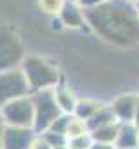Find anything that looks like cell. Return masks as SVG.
<instances>
[{
    "label": "cell",
    "mask_w": 139,
    "mask_h": 149,
    "mask_svg": "<svg viewBox=\"0 0 139 149\" xmlns=\"http://www.w3.org/2000/svg\"><path fill=\"white\" fill-rule=\"evenodd\" d=\"M85 23L111 45L131 49L139 43V16L131 0H104L85 9Z\"/></svg>",
    "instance_id": "6da1fadb"
},
{
    "label": "cell",
    "mask_w": 139,
    "mask_h": 149,
    "mask_svg": "<svg viewBox=\"0 0 139 149\" xmlns=\"http://www.w3.org/2000/svg\"><path fill=\"white\" fill-rule=\"evenodd\" d=\"M19 68L23 70V73L26 76V81H28L32 92L54 88L61 83L58 66L54 63H51L49 59H45V57L26 54Z\"/></svg>",
    "instance_id": "7a4b0ae2"
},
{
    "label": "cell",
    "mask_w": 139,
    "mask_h": 149,
    "mask_svg": "<svg viewBox=\"0 0 139 149\" xmlns=\"http://www.w3.org/2000/svg\"><path fill=\"white\" fill-rule=\"evenodd\" d=\"M32 101H33V109H35V120H33V130L37 134L45 132L52 121L61 114V108L58 106L54 88H45L32 92Z\"/></svg>",
    "instance_id": "3957f363"
},
{
    "label": "cell",
    "mask_w": 139,
    "mask_h": 149,
    "mask_svg": "<svg viewBox=\"0 0 139 149\" xmlns=\"http://www.w3.org/2000/svg\"><path fill=\"white\" fill-rule=\"evenodd\" d=\"M25 45L9 26H0V71L19 68L25 59Z\"/></svg>",
    "instance_id": "277c9868"
},
{
    "label": "cell",
    "mask_w": 139,
    "mask_h": 149,
    "mask_svg": "<svg viewBox=\"0 0 139 149\" xmlns=\"http://www.w3.org/2000/svg\"><path fill=\"white\" fill-rule=\"evenodd\" d=\"M0 113L5 125L11 127H30L33 128L35 109L32 95H23L0 106Z\"/></svg>",
    "instance_id": "5b68a950"
},
{
    "label": "cell",
    "mask_w": 139,
    "mask_h": 149,
    "mask_svg": "<svg viewBox=\"0 0 139 149\" xmlns=\"http://www.w3.org/2000/svg\"><path fill=\"white\" fill-rule=\"evenodd\" d=\"M30 85L21 68L0 71V106L23 95H30Z\"/></svg>",
    "instance_id": "8992f818"
},
{
    "label": "cell",
    "mask_w": 139,
    "mask_h": 149,
    "mask_svg": "<svg viewBox=\"0 0 139 149\" xmlns=\"http://www.w3.org/2000/svg\"><path fill=\"white\" fill-rule=\"evenodd\" d=\"M37 132L30 127H2V148L4 149H30Z\"/></svg>",
    "instance_id": "52a82bcc"
},
{
    "label": "cell",
    "mask_w": 139,
    "mask_h": 149,
    "mask_svg": "<svg viewBox=\"0 0 139 149\" xmlns=\"http://www.w3.org/2000/svg\"><path fill=\"white\" fill-rule=\"evenodd\" d=\"M138 106H139V94H122V95L115 97L110 104L117 121H120V123L132 121Z\"/></svg>",
    "instance_id": "ba28073f"
},
{
    "label": "cell",
    "mask_w": 139,
    "mask_h": 149,
    "mask_svg": "<svg viewBox=\"0 0 139 149\" xmlns=\"http://www.w3.org/2000/svg\"><path fill=\"white\" fill-rule=\"evenodd\" d=\"M58 19L63 23L65 28H71V30H80L87 24L85 10L78 5L77 0H66V3L63 5V9L58 14Z\"/></svg>",
    "instance_id": "9c48e42d"
},
{
    "label": "cell",
    "mask_w": 139,
    "mask_h": 149,
    "mask_svg": "<svg viewBox=\"0 0 139 149\" xmlns=\"http://www.w3.org/2000/svg\"><path fill=\"white\" fill-rule=\"evenodd\" d=\"M138 135H139V128L132 121L120 123L118 135H117V141H115V148L117 149L138 148Z\"/></svg>",
    "instance_id": "30bf717a"
},
{
    "label": "cell",
    "mask_w": 139,
    "mask_h": 149,
    "mask_svg": "<svg viewBox=\"0 0 139 149\" xmlns=\"http://www.w3.org/2000/svg\"><path fill=\"white\" fill-rule=\"evenodd\" d=\"M54 95H56V101H58V106L61 108V111L68 113V114H73L75 104L78 101V97L75 95V92L71 88H68L66 85L59 83L58 87H54Z\"/></svg>",
    "instance_id": "8fae6325"
},
{
    "label": "cell",
    "mask_w": 139,
    "mask_h": 149,
    "mask_svg": "<svg viewBox=\"0 0 139 149\" xmlns=\"http://www.w3.org/2000/svg\"><path fill=\"white\" fill-rule=\"evenodd\" d=\"M118 128H120V121H113V123H108L104 127H99L91 134L92 141L94 142H99V144H115L117 141V135H118Z\"/></svg>",
    "instance_id": "7c38bea8"
},
{
    "label": "cell",
    "mask_w": 139,
    "mask_h": 149,
    "mask_svg": "<svg viewBox=\"0 0 139 149\" xmlns=\"http://www.w3.org/2000/svg\"><path fill=\"white\" fill-rule=\"evenodd\" d=\"M113 121H117V118H115V114L111 111L110 104H103L89 120H85L89 132H92V130H96V128H99V127H104V125H108V123H113Z\"/></svg>",
    "instance_id": "4fadbf2b"
},
{
    "label": "cell",
    "mask_w": 139,
    "mask_h": 149,
    "mask_svg": "<svg viewBox=\"0 0 139 149\" xmlns=\"http://www.w3.org/2000/svg\"><path fill=\"white\" fill-rule=\"evenodd\" d=\"M103 106V102H98L94 99H78L73 109V116L80 118V120H89L94 113Z\"/></svg>",
    "instance_id": "5bb4252c"
},
{
    "label": "cell",
    "mask_w": 139,
    "mask_h": 149,
    "mask_svg": "<svg viewBox=\"0 0 139 149\" xmlns=\"http://www.w3.org/2000/svg\"><path fill=\"white\" fill-rule=\"evenodd\" d=\"M87 123L85 120H80L77 116L71 114V120L68 123V128H66V137H77V135H82V134H87Z\"/></svg>",
    "instance_id": "9a60e30c"
},
{
    "label": "cell",
    "mask_w": 139,
    "mask_h": 149,
    "mask_svg": "<svg viewBox=\"0 0 139 149\" xmlns=\"http://www.w3.org/2000/svg\"><path fill=\"white\" fill-rule=\"evenodd\" d=\"M38 7L42 12L51 14V16H58L59 10L63 9V5L66 3V0H37Z\"/></svg>",
    "instance_id": "2e32d148"
},
{
    "label": "cell",
    "mask_w": 139,
    "mask_h": 149,
    "mask_svg": "<svg viewBox=\"0 0 139 149\" xmlns=\"http://www.w3.org/2000/svg\"><path fill=\"white\" fill-rule=\"evenodd\" d=\"M94 144L91 134H82V135H77V137H70L66 146L70 149H91V146Z\"/></svg>",
    "instance_id": "e0dca14e"
},
{
    "label": "cell",
    "mask_w": 139,
    "mask_h": 149,
    "mask_svg": "<svg viewBox=\"0 0 139 149\" xmlns=\"http://www.w3.org/2000/svg\"><path fill=\"white\" fill-rule=\"evenodd\" d=\"M70 120H71V114H68V113H61V114H59V116L52 121V125H51L47 130L56 132V134H63V135H66V128H68Z\"/></svg>",
    "instance_id": "ac0fdd59"
},
{
    "label": "cell",
    "mask_w": 139,
    "mask_h": 149,
    "mask_svg": "<svg viewBox=\"0 0 139 149\" xmlns=\"http://www.w3.org/2000/svg\"><path fill=\"white\" fill-rule=\"evenodd\" d=\"M40 135L49 142V146H51L52 149L59 148V146H66V142H68V137H66V135L56 134V132H51V130H45V132H42Z\"/></svg>",
    "instance_id": "d6986e66"
},
{
    "label": "cell",
    "mask_w": 139,
    "mask_h": 149,
    "mask_svg": "<svg viewBox=\"0 0 139 149\" xmlns=\"http://www.w3.org/2000/svg\"><path fill=\"white\" fill-rule=\"evenodd\" d=\"M30 149H52L49 146V142L40 135V134H37V137L33 139V142H32V148Z\"/></svg>",
    "instance_id": "ffe728a7"
},
{
    "label": "cell",
    "mask_w": 139,
    "mask_h": 149,
    "mask_svg": "<svg viewBox=\"0 0 139 149\" xmlns=\"http://www.w3.org/2000/svg\"><path fill=\"white\" fill-rule=\"evenodd\" d=\"M78 2V5L85 10V9H92V7H96V5H101L104 0H77Z\"/></svg>",
    "instance_id": "44dd1931"
},
{
    "label": "cell",
    "mask_w": 139,
    "mask_h": 149,
    "mask_svg": "<svg viewBox=\"0 0 139 149\" xmlns=\"http://www.w3.org/2000/svg\"><path fill=\"white\" fill-rule=\"evenodd\" d=\"M132 123H134V125L139 128V106H138V109H136V114H134V120H132Z\"/></svg>",
    "instance_id": "7402d4cb"
},
{
    "label": "cell",
    "mask_w": 139,
    "mask_h": 149,
    "mask_svg": "<svg viewBox=\"0 0 139 149\" xmlns=\"http://www.w3.org/2000/svg\"><path fill=\"white\" fill-rule=\"evenodd\" d=\"M4 125H5V123H4V118H2V113H0V128H2Z\"/></svg>",
    "instance_id": "603a6c76"
},
{
    "label": "cell",
    "mask_w": 139,
    "mask_h": 149,
    "mask_svg": "<svg viewBox=\"0 0 139 149\" xmlns=\"http://www.w3.org/2000/svg\"><path fill=\"white\" fill-rule=\"evenodd\" d=\"M134 5H136V10H138V16H139V0L138 2H134Z\"/></svg>",
    "instance_id": "cb8c5ba5"
},
{
    "label": "cell",
    "mask_w": 139,
    "mask_h": 149,
    "mask_svg": "<svg viewBox=\"0 0 139 149\" xmlns=\"http://www.w3.org/2000/svg\"><path fill=\"white\" fill-rule=\"evenodd\" d=\"M0 149H4L2 148V128H0Z\"/></svg>",
    "instance_id": "d4e9b609"
},
{
    "label": "cell",
    "mask_w": 139,
    "mask_h": 149,
    "mask_svg": "<svg viewBox=\"0 0 139 149\" xmlns=\"http://www.w3.org/2000/svg\"><path fill=\"white\" fill-rule=\"evenodd\" d=\"M54 149H70L68 146H59V148H54Z\"/></svg>",
    "instance_id": "484cf974"
},
{
    "label": "cell",
    "mask_w": 139,
    "mask_h": 149,
    "mask_svg": "<svg viewBox=\"0 0 139 149\" xmlns=\"http://www.w3.org/2000/svg\"><path fill=\"white\" fill-rule=\"evenodd\" d=\"M138 148H139V135H138Z\"/></svg>",
    "instance_id": "4316f807"
},
{
    "label": "cell",
    "mask_w": 139,
    "mask_h": 149,
    "mask_svg": "<svg viewBox=\"0 0 139 149\" xmlns=\"http://www.w3.org/2000/svg\"><path fill=\"white\" fill-rule=\"evenodd\" d=\"M131 149H139V148H131Z\"/></svg>",
    "instance_id": "83f0119b"
},
{
    "label": "cell",
    "mask_w": 139,
    "mask_h": 149,
    "mask_svg": "<svg viewBox=\"0 0 139 149\" xmlns=\"http://www.w3.org/2000/svg\"><path fill=\"white\" fill-rule=\"evenodd\" d=\"M131 2H138V0H131Z\"/></svg>",
    "instance_id": "f1b7e54d"
}]
</instances>
